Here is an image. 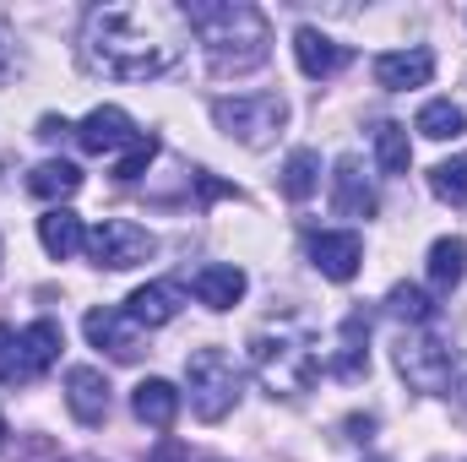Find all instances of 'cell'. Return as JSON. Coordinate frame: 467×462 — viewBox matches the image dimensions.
<instances>
[{"mask_svg":"<svg viewBox=\"0 0 467 462\" xmlns=\"http://www.w3.org/2000/svg\"><path fill=\"white\" fill-rule=\"evenodd\" d=\"M147 462H191V452H185V446H180L174 436H163V441L152 446V457H147Z\"/></svg>","mask_w":467,"mask_h":462,"instance_id":"f546056e","label":"cell"},{"mask_svg":"<svg viewBox=\"0 0 467 462\" xmlns=\"http://www.w3.org/2000/svg\"><path fill=\"white\" fill-rule=\"evenodd\" d=\"M430 77H435V55L430 49H386V55H375V88H386V93H408V88H430Z\"/></svg>","mask_w":467,"mask_h":462,"instance_id":"4fadbf2b","label":"cell"},{"mask_svg":"<svg viewBox=\"0 0 467 462\" xmlns=\"http://www.w3.org/2000/svg\"><path fill=\"white\" fill-rule=\"evenodd\" d=\"M430 191L446 202V207H467V152H451L430 169Z\"/></svg>","mask_w":467,"mask_h":462,"instance_id":"4316f807","label":"cell"},{"mask_svg":"<svg viewBox=\"0 0 467 462\" xmlns=\"http://www.w3.org/2000/svg\"><path fill=\"white\" fill-rule=\"evenodd\" d=\"M244 289H250V278H244V267H234V261H207V267H196V278H191V294H196L207 310H234V305L244 299Z\"/></svg>","mask_w":467,"mask_h":462,"instance_id":"2e32d148","label":"cell"},{"mask_svg":"<svg viewBox=\"0 0 467 462\" xmlns=\"http://www.w3.org/2000/svg\"><path fill=\"white\" fill-rule=\"evenodd\" d=\"M294 60H299V71H305L310 82H327V77H337L353 60V49L337 44L332 33H321V27H299V33H294Z\"/></svg>","mask_w":467,"mask_h":462,"instance_id":"5bb4252c","label":"cell"},{"mask_svg":"<svg viewBox=\"0 0 467 462\" xmlns=\"http://www.w3.org/2000/svg\"><path fill=\"white\" fill-rule=\"evenodd\" d=\"M305 250H310V267L321 272V278H332V283H353L358 278V267H364V239L353 229H321L305 239Z\"/></svg>","mask_w":467,"mask_h":462,"instance_id":"ba28073f","label":"cell"},{"mask_svg":"<svg viewBox=\"0 0 467 462\" xmlns=\"http://www.w3.org/2000/svg\"><path fill=\"white\" fill-rule=\"evenodd\" d=\"M375 163H380V174H408V163H413L408 125H397V120L375 125Z\"/></svg>","mask_w":467,"mask_h":462,"instance_id":"d4e9b609","label":"cell"},{"mask_svg":"<svg viewBox=\"0 0 467 462\" xmlns=\"http://www.w3.org/2000/svg\"><path fill=\"white\" fill-rule=\"evenodd\" d=\"M82 332H88V343L104 348L109 359H119V364H130V359L141 353V327H136L125 310H109V305L88 310V316H82Z\"/></svg>","mask_w":467,"mask_h":462,"instance_id":"7c38bea8","label":"cell"},{"mask_svg":"<svg viewBox=\"0 0 467 462\" xmlns=\"http://www.w3.org/2000/svg\"><path fill=\"white\" fill-rule=\"evenodd\" d=\"M180 403H185V392H180L174 381H163V375H147V381L130 392V414H136L147 430H174Z\"/></svg>","mask_w":467,"mask_h":462,"instance_id":"e0dca14e","label":"cell"},{"mask_svg":"<svg viewBox=\"0 0 467 462\" xmlns=\"http://www.w3.org/2000/svg\"><path fill=\"white\" fill-rule=\"evenodd\" d=\"M321 191V152L316 147H294L283 163V196L288 202H310Z\"/></svg>","mask_w":467,"mask_h":462,"instance_id":"603a6c76","label":"cell"},{"mask_svg":"<svg viewBox=\"0 0 467 462\" xmlns=\"http://www.w3.org/2000/svg\"><path fill=\"white\" fill-rule=\"evenodd\" d=\"M391 364L424 397H451V386H457V348L435 332H402L391 348Z\"/></svg>","mask_w":467,"mask_h":462,"instance_id":"8992f818","label":"cell"},{"mask_svg":"<svg viewBox=\"0 0 467 462\" xmlns=\"http://www.w3.org/2000/svg\"><path fill=\"white\" fill-rule=\"evenodd\" d=\"M250 370L261 375V386L272 397H305L321 375V348L305 327L294 321H277V327H261L250 332Z\"/></svg>","mask_w":467,"mask_h":462,"instance_id":"3957f363","label":"cell"},{"mask_svg":"<svg viewBox=\"0 0 467 462\" xmlns=\"http://www.w3.org/2000/svg\"><path fill=\"white\" fill-rule=\"evenodd\" d=\"M185 22L213 77H250L272 60V22L250 0H191Z\"/></svg>","mask_w":467,"mask_h":462,"instance_id":"7a4b0ae2","label":"cell"},{"mask_svg":"<svg viewBox=\"0 0 467 462\" xmlns=\"http://www.w3.org/2000/svg\"><path fill=\"white\" fill-rule=\"evenodd\" d=\"M327 370L337 381H358L369 370V316L364 310H348L343 327H337V353L327 359Z\"/></svg>","mask_w":467,"mask_h":462,"instance_id":"d6986e66","label":"cell"},{"mask_svg":"<svg viewBox=\"0 0 467 462\" xmlns=\"http://www.w3.org/2000/svg\"><path fill=\"white\" fill-rule=\"evenodd\" d=\"M424 278H430L435 294H451V289L462 283L467 278V239L462 234H441V239L430 245V256H424Z\"/></svg>","mask_w":467,"mask_h":462,"instance_id":"ffe728a7","label":"cell"},{"mask_svg":"<svg viewBox=\"0 0 467 462\" xmlns=\"http://www.w3.org/2000/svg\"><path fill=\"white\" fill-rule=\"evenodd\" d=\"M185 392H191V414L202 425H223L244 397V370L229 348H196L185 359Z\"/></svg>","mask_w":467,"mask_h":462,"instance_id":"277c9868","label":"cell"},{"mask_svg":"<svg viewBox=\"0 0 467 462\" xmlns=\"http://www.w3.org/2000/svg\"><path fill=\"white\" fill-rule=\"evenodd\" d=\"M152 158H158V136H136L125 152H119V163H115V180L119 185H130V180H141L147 169H152Z\"/></svg>","mask_w":467,"mask_h":462,"instance_id":"83f0119b","label":"cell"},{"mask_svg":"<svg viewBox=\"0 0 467 462\" xmlns=\"http://www.w3.org/2000/svg\"><path fill=\"white\" fill-rule=\"evenodd\" d=\"M152 250H158V239L141 229V224H130V218H104L99 229H88V261L99 272L141 267V261H152Z\"/></svg>","mask_w":467,"mask_h":462,"instance_id":"52a82bcc","label":"cell"},{"mask_svg":"<svg viewBox=\"0 0 467 462\" xmlns=\"http://www.w3.org/2000/svg\"><path fill=\"white\" fill-rule=\"evenodd\" d=\"M332 213L337 218H375L380 213V196H375V180L364 174V158L343 152L332 163Z\"/></svg>","mask_w":467,"mask_h":462,"instance_id":"8fae6325","label":"cell"},{"mask_svg":"<svg viewBox=\"0 0 467 462\" xmlns=\"http://www.w3.org/2000/svg\"><path fill=\"white\" fill-rule=\"evenodd\" d=\"M0 386H16V327L0 321Z\"/></svg>","mask_w":467,"mask_h":462,"instance_id":"f1b7e54d","label":"cell"},{"mask_svg":"<svg viewBox=\"0 0 467 462\" xmlns=\"http://www.w3.org/2000/svg\"><path fill=\"white\" fill-rule=\"evenodd\" d=\"M413 131L430 136V142H457L467 131V110L457 99H430V104L419 110V120H413Z\"/></svg>","mask_w":467,"mask_h":462,"instance_id":"cb8c5ba5","label":"cell"},{"mask_svg":"<svg viewBox=\"0 0 467 462\" xmlns=\"http://www.w3.org/2000/svg\"><path fill=\"white\" fill-rule=\"evenodd\" d=\"M343 430H348V441H369L375 436V419L369 414H353V419H343Z\"/></svg>","mask_w":467,"mask_h":462,"instance_id":"1f68e13d","label":"cell"},{"mask_svg":"<svg viewBox=\"0 0 467 462\" xmlns=\"http://www.w3.org/2000/svg\"><path fill=\"white\" fill-rule=\"evenodd\" d=\"M38 245H44L55 261H71L77 250H88V229H82V218H77L71 207H49V213L38 218Z\"/></svg>","mask_w":467,"mask_h":462,"instance_id":"44dd1931","label":"cell"},{"mask_svg":"<svg viewBox=\"0 0 467 462\" xmlns=\"http://www.w3.org/2000/svg\"><path fill=\"white\" fill-rule=\"evenodd\" d=\"M180 305H185L180 283H169V278H152V283L130 289V299H125V316H130L141 332H152V327H169V321L180 316Z\"/></svg>","mask_w":467,"mask_h":462,"instance_id":"9a60e30c","label":"cell"},{"mask_svg":"<svg viewBox=\"0 0 467 462\" xmlns=\"http://www.w3.org/2000/svg\"><path fill=\"white\" fill-rule=\"evenodd\" d=\"M213 120H218V131H223L229 142L261 152V147H272V142L283 136V125H288V99H283V93H234V99H213Z\"/></svg>","mask_w":467,"mask_h":462,"instance_id":"5b68a950","label":"cell"},{"mask_svg":"<svg viewBox=\"0 0 467 462\" xmlns=\"http://www.w3.org/2000/svg\"><path fill=\"white\" fill-rule=\"evenodd\" d=\"M5 441H11V425H5V414H0V452H5Z\"/></svg>","mask_w":467,"mask_h":462,"instance_id":"836d02e7","label":"cell"},{"mask_svg":"<svg viewBox=\"0 0 467 462\" xmlns=\"http://www.w3.org/2000/svg\"><path fill=\"white\" fill-rule=\"evenodd\" d=\"M191 22L185 5L169 0H125L93 5L82 22V60L109 82H152L185 60Z\"/></svg>","mask_w":467,"mask_h":462,"instance_id":"6da1fadb","label":"cell"},{"mask_svg":"<svg viewBox=\"0 0 467 462\" xmlns=\"http://www.w3.org/2000/svg\"><path fill=\"white\" fill-rule=\"evenodd\" d=\"M27 191L38 196V202H71L77 191H82V169L77 163H66V158H44L33 174H27Z\"/></svg>","mask_w":467,"mask_h":462,"instance_id":"7402d4cb","label":"cell"},{"mask_svg":"<svg viewBox=\"0 0 467 462\" xmlns=\"http://www.w3.org/2000/svg\"><path fill=\"white\" fill-rule=\"evenodd\" d=\"M109 403H115V392H109V375L99 364H71L66 370V408H71L77 425L99 430L109 419Z\"/></svg>","mask_w":467,"mask_h":462,"instance_id":"30bf717a","label":"cell"},{"mask_svg":"<svg viewBox=\"0 0 467 462\" xmlns=\"http://www.w3.org/2000/svg\"><path fill=\"white\" fill-rule=\"evenodd\" d=\"M60 348H66V338H60L55 321L22 327V332H16V381H38V375L60 359Z\"/></svg>","mask_w":467,"mask_h":462,"instance_id":"ac0fdd59","label":"cell"},{"mask_svg":"<svg viewBox=\"0 0 467 462\" xmlns=\"http://www.w3.org/2000/svg\"><path fill=\"white\" fill-rule=\"evenodd\" d=\"M11 71H16V38L0 27V82H11Z\"/></svg>","mask_w":467,"mask_h":462,"instance_id":"4dcf8cb0","label":"cell"},{"mask_svg":"<svg viewBox=\"0 0 467 462\" xmlns=\"http://www.w3.org/2000/svg\"><path fill=\"white\" fill-rule=\"evenodd\" d=\"M386 310H391L397 321H408V327H430L441 305H435V299H430L419 283H397V289L386 294Z\"/></svg>","mask_w":467,"mask_h":462,"instance_id":"484cf974","label":"cell"},{"mask_svg":"<svg viewBox=\"0 0 467 462\" xmlns=\"http://www.w3.org/2000/svg\"><path fill=\"white\" fill-rule=\"evenodd\" d=\"M71 136H77V147H82V152L109 158V152H125L141 131H136V120L125 115L119 104H99V110H88V115H82V125H77Z\"/></svg>","mask_w":467,"mask_h":462,"instance_id":"9c48e42d","label":"cell"},{"mask_svg":"<svg viewBox=\"0 0 467 462\" xmlns=\"http://www.w3.org/2000/svg\"><path fill=\"white\" fill-rule=\"evenodd\" d=\"M66 131H77V125H71V120H60V115H44V120H38V136H44V142L66 136Z\"/></svg>","mask_w":467,"mask_h":462,"instance_id":"d6a6232c","label":"cell"}]
</instances>
